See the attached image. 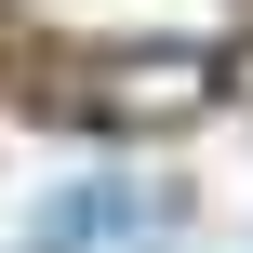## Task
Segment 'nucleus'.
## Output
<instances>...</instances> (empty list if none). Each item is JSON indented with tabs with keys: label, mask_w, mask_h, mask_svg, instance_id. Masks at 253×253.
<instances>
[{
	"label": "nucleus",
	"mask_w": 253,
	"mask_h": 253,
	"mask_svg": "<svg viewBox=\"0 0 253 253\" xmlns=\"http://www.w3.org/2000/svg\"><path fill=\"white\" fill-rule=\"evenodd\" d=\"M80 107H93L107 133H147V120H200V107H213V53H107V67L80 80Z\"/></svg>",
	"instance_id": "obj_1"
}]
</instances>
